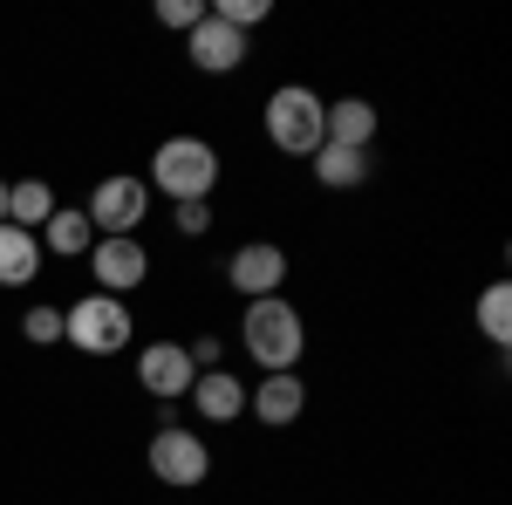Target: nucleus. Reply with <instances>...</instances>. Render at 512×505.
<instances>
[{
  "instance_id": "obj_3",
  "label": "nucleus",
  "mask_w": 512,
  "mask_h": 505,
  "mask_svg": "<svg viewBox=\"0 0 512 505\" xmlns=\"http://www.w3.org/2000/svg\"><path fill=\"white\" fill-rule=\"evenodd\" d=\"M321 130H328V103H321L308 82H287V89L267 96V137H274V151L315 157L321 151Z\"/></svg>"
},
{
  "instance_id": "obj_18",
  "label": "nucleus",
  "mask_w": 512,
  "mask_h": 505,
  "mask_svg": "<svg viewBox=\"0 0 512 505\" xmlns=\"http://www.w3.org/2000/svg\"><path fill=\"white\" fill-rule=\"evenodd\" d=\"M478 328H485V342H499V349L512 342V294H506V280H492V287L478 294Z\"/></svg>"
},
{
  "instance_id": "obj_9",
  "label": "nucleus",
  "mask_w": 512,
  "mask_h": 505,
  "mask_svg": "<svg viewBox=\"0 0 512 505\" xmlns=\"http://www.w3.org/2000/svg\"><path fill=\"white\" fill-rule=\"evenodd\" d=\"M226 280H233L246 301H267V294H280V280H287V253H280L274 239H253V246H239L233 260H226Z\"/></svg>"
},
{
  "instance_id": "obj_23",
  "label": "nucleus",
  "mask_w": 512,
  "mask_h": 505,
  "mask_svg": "<svg viewBox=\"0 0 512 505\" xmlns=\"http://www.w3.org/2000/svg\"><path fill=\"white\" fill-rule=\"evenodd\" d=\"M185 355H192V369H219V335H198Z\"/></svg>"
},
{
  "instance_id": "obj_13",
  "label": "nucleus",
  "mask_w": 512,
  "mask_h": 505,
  "mask_svg": "<svg viewBox=\"0 0 512 505\" xmlns=\"http://www.w3.org/2000/svg\"><path fill=\"white\" fill-rule=\"evenodd\" d=\"M369 137H376V110H369L362 96H342V103H328V130H321V144L369 151Z\"/></svg>"
},
{
  "instance_id": "obj_4",
  "label": "nucleus",
  "mask_w": 512,
  "mask_h": 505,
  "mask_svg": "<svg viewBox=\"0 0 512 505\" xmlns=\"http://www.w3.org/2000/svg\"><path fill=\"white\" fill-rule=\"evenodd\" d=\"M130 308L117 294H82L76 308H62V342H76L82 355H117L130 349Z\"/></svg>"
},
{
  "instance_id": "obj_21",
  "label": "nucleus",
  "mask_w": 512,
  "mask_h": 505,
  "mask_svg": "<svg viewBox=\"0 0 512 505\" xmlns=\"http://www.w3.org/2000/svg\"><path fill=\"white\" fill-rule=\"evenodd\" d=\"M158 21H164V28H185V35H192L198 21H205V0H164Z\"/></svg>"
},
{
  "instance_id": "obj_6",
  "label": "nucleus",
  "mask_w": 512,
  "mask_h": 505,
  "mask_svg": "<svg viewBox=\"0 0 512 505\" xmlns=\"http://www.w3.org/2000/svg\"><path fill=\"white\" fill-rule=\"evenodd\" d=\"M151 219V185L144 178H103L96 185V198H89V226L103 239H137V226Z\"/></svg>"
},
{
  "instance_id": "obj_24",
  "label": "nucleus",
  "mask_w": 512,
  "mask_h": 505,
  "mask_svg": "<svg viewBox=\"0 0 512 505\" xmlns=\"http://www.w3.org/2000/svg\"><path fill=\"white\" fill-rule=\"evenodd\" d=\"M0 226H7V185H0Z\"/></svg>"
},
{
  "instance_id": "obj_1",
  "label": "nucleus",
  "mask_w": 512,
  "mask_h": 505,
  "mask_svg": "<svg viewBox=\"0 0 512 505\" xmlns=\"http://www.w3.org/2000/svg\"><path fill=\"white\" fill-rule=\"evenodd\" d=\"M239 342H246V355H253L267 376H287V369L301 362V349H308V328H301V314L287 308L280 294H267V301H246Z\"/></svg>"
},
{
  "instance_id": "obj_8",
  "label": "nucleus",
  "mask_w": 512,
  "mask_h": 505,
  "mask_svg": "<svg viewBox=\"0 0 512 505\" xmlns=\"http://www.w3.org/2000/svg\"><path fill=\"white\" fill-rule=\"evenodd\" d=\"M137 383H144V396H158V403H185L192 383H198L185 342H151V349L137 355Z\"/></svg>"
},
{
  "instance_id": "obj_20",
  "label": "nucleus",
  "mask_w": 512,
  "mask_h": 505,
  "mask_svg": "<svg viewBox=\"0 0 512 505\" xmlns=\"http://www.w3.org/2000/svg\"><path fill=\"white\" fill-rule=\"evenodd\" d=\"M212 21H226V28L246 35V28H260V21H267V0H219V14H212Z\"/></svg>"
},
{
  "instance_id": "obj_7",
  "label": "nucleus",
  "mask_w": 512,
  "mask_h": 505,
  "mask_svg": "<svg viewBox=\"0 0 512 505\" xmlns=\"http://www.w3.org/2000/svg\"><path fill=\"white\" fill-rule=\"evenodd\" d=\"M89 273H96V294H130L151 280V246L144 239H96L89 246Z\"/></svg>"
},
{
  "instance_id": "obj_19",
  "label": "nucleus",
  "mask_w": 512,
  "mask_h": 505,
  "mask_svg": "<svg viewBox=\"0 0 512 505\" xmlns=\"http://www.w3.org/2000/svg\"><path fill=\"white\" fill-rule=\"evenodd\" d=\"M21 335H28L35 349L62 342V308H28V314H21Z\"/></svg>"
},
{
  "instance_id": "obj_15",
  "label": "nucleus",
  "mask_w": 512,
  "mask_h": 505,
  "mask_svg": "<svg viewBox=\"0 0 512 505\" xmlns=\"http://www.w3.org/2000/svg\"><path fill=\"white\" fill-rule=\"evenodd\" d=\"M96 246V226H89V212H62L55 205V219L41 226V253H55V260H76Z\"/></svg>"
},
{
  "instance_id": "obj_17",
  "label": "nucleus",
  "mask_w": 512,
  "mask_h": 505,
  "mask_svg": "<svg viewBox=\"0 0 512 505\" xmlns=\"http://www.w3.org/2000/svg\"><path fill=\"white\" fill-rule=\"evenodd\" d=\"M308 164H315V178L328 185V192H349V185L369 178V151H342V144H321Z\"/></svg>"
},
{
  "instance_id": "obj_14",
  "label": "nucleus",
  "mask_w": 512,
  "mask_h": 505,
  "mask_svg": "<svg viewBox=\"0 0 512 505\" xmlns=\"http://www.w3.org/2000/svg\"><path fill=\"white\" fill-rule=\"evenodd\" d=\"M41 273V239L21 226H0V287H28Z\"/></svg>"
},
{
  "instance_id": "obj_10",
  "label": "nucleus",
  "mask_w": 512,
  "mask_h": 505,
  "mask_svg": "<svg viewBox=\"0 0 512 505\" xmlns=\"http://www.w3.org/2000/svg\"><path fill=\"white\" fill-rule=\"evenodd\" d=\"M185 55H192V69H205V76H233L239 62H246V35L205 14L192 28V41H185Z\"/></svg>"
},
{
  "instance_id": "obj_16",
  "label": "nucleus",
  "mask_w": 512,
  "mask_h": 505,
  "mask_svg": "<svg viewBox=\"0 0 512 505\" xmlns=\"http://www.w3.org/2000/svg\"><path fill=\"white\" fill-rule=\"evenodd\" d=\"M55 219V192L41 185V178H21V185H7V226H21V233H41Z\"/></svg>"
},
{
  "instance_id": "obj_12",
  "label": "nucleus",
  "mask_w": 512,
  "mask_h": 505,
  "mask_svg": "<svg viewBox=\"0 0 512 505\" xmlns=\"http://www.w3.org/2000/svg\"><path fill=\"white\" fill-rule=\"evenodd\" d=\"M192 403H198V417H205V424H233V417H246V383L226 376V369H198Z\"/></svg>"
},
{
  "instance_id": "obj_5",
  "label": "nucleus",
  "mask_w": 512,
  "mask_h": 505,
  "mask_svg": "<svg viewBox=\"0 0 512 505\" xmlns=\"http://www.w3.org/2000/svg\"><path fill=\"white\" fill-rule=\"evenodd\" d=\"M144 465H151V478H158V485L192 492V485H205V478H212V451H205V437H198V430L164 424L158 437H151V451H144Z\"/></svg>"
},
{
  "instance_id": "obj_11",
  "label": "nucleus",
  "mask_w": 512,
  "mask_h": 505,
  "mask_svg": "<svg viewBox=\"0 0 512 505\" xmlns=\"http://www.w3.org/2000/svg\"><path fill=\"white\" fill-rule=\"evenodd\" d=\"M246 403H253V417H260V424H274V430H280V424H294V417L308 410V383L287 369V376H267V383H253V389H246Z\"/></svg>"
},
{
  "instance_id": "obj_22",
  "label": "nucleus",
  "mask_w": 512,
  "mask_h": 505,
  "mask_svg": "<svg viewBox=\"0 0 512 505\" xmlns=\"http://www.w3.org/2000/svg\"><path fill=\"white\" fill-rule=\"evenodd\" d=\"M171 226H178L185 239H198L205 226H212V205H205V198H192V205H178V219H171Z\"/></svg>"
},
{
  "instance_id": "obj_2",
  "label": "nucleus",
  "mask_w": 512,
  "mask_h": 505,
  "mask_svg": "<svg viewBox=\"0 0 512 505\" xmlns=\"http://www.w3.org/2000/svg\"><path fill=\"white\" fill-rule=\"evenodd\" d=\"M212 185H219V151L205 137H164L151 157V192H171L178 205H192V198H212Z\"/></svg>"
}]
</instances>
